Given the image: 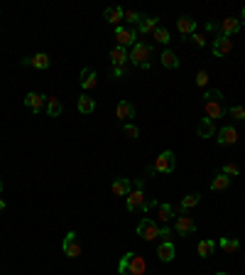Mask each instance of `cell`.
Returning a JSON list of instances; mask_svg holds the SVG:
<instances>
[{
    "label": "cell",
    "instance_id": "cell-4",
    "mask_svg": "<svg viewBox=\"0 0 245 275\" xmlns=\"http://www.w3.org/2000/svg\"><path fill=\"white\" fill-rule=\"evenodd\" d=\"M177 167V157H174V152L172 150H165V152H159L157 157H154V162H152V167H150V175H157V172H172Z\"/></svg>",
    "mask_w": 245,
    "mask_h": 275
},
{
    "label": "cell",
    "instance_id": "cell-42",
    "mask_svg": "<svg viewBox=\"0 0 245 275\" xmlns=\"http://www.w3.org/2000/svg\"><path fill=\"white\" fill-rule=\"evenodd\" d=\"M240 25H245V8H243V13H240Z\"/></svg>",
    "mask_w": 245,
    "mask_h": 275
},
{
    "label": "cell",
    "instance_id": "cell-18",
    "mask_svg": "<svg viewBox=\"0 0 245 275\" xmlns=\"http://www.w3.org/2000/svg\"><path fill=\"white\" fill-rule=\"evenodd\" d=\"M81 89L84 91H91V89H96V84H98V79H96V69H84L81 71Z\"/></svg>",
    "mask_w": 245,
    "mask_h": 275
},
{
    "label": "cell",
    "instance_id": "cell-23",
    "mask_svg": "<svg viewBox=\"0 0 245 275\" xmlns=\"http://www.w3.org/2000/svg\"><path fill=\"white\" fill-rule=\"evenodd\" d=\"M76 106H78V111H81V113H93V108H96V101H93L91 96H86V94H81Z\"/></svg>",
    "mask_w": 245,
    "mask_h": 275
},
{
    "label": "cell",
    "instance_id": "cell-15",
    "mask_svg": "<svg viewBox=\"0 0 245 275\" xmlns=\"http://www.w3.org/2000/svg\"><path fill=\"white\" fill-rule=\"evenodd\" d=\"M110 189H113L115 196H128V194L133 192V182H130L128 177H118V179L110 184Z\"/></svg>",
    "mask_w": 245,
    "mask_h": 275
},
{
    "label": "cell",
    "instance_id": "cell-16",
    "mask_svg": "<svg viewBox=\"0 0 245 275\" xmlns=\"http://www.w3.org/2000/svg\"><path fill=\"white\" fill-rule=\"evenodd\" d=\"M125 204H128V211L142 209V204H145V194H142V189H133V192L125 196Z\"/></svg>",
    "mask_w": 245,
    "mask_h": 275
},
{
    "label": "cell",
    "instance_id": "cell-24",
    "mask_svg": "<svg viewBox=\"0 0 245 275\" xmlns=\"http://www.w3.org/2000/svg\"><path fill=\"white\" fill-rule=\"evenodd\" d=\"M49 57L45 54V52H39V54H34V57H30V66H34V69H49Z\"/></svg>",
    "mask_w": 245,
    "mask_h": 275
},
{
    "label": "cell",
    "instance_id": "cell-34",
    "mask_svg": "<svg viewBox=\"0 0 245 275\" xmlns=\"http://www.w3.org/2000/svg\"><path fill=\"white\" fill-rule=\"evenodd\" d=\"M221 172H223V175H228V177H238V175H240V167H238V165H233V162H226Z\"/></svg>",
    "mask_w": 245,
    "mask_h": 275
},
{
    "label": "cell",
    "instance_id": "cell-37",
    "mask_svg": "<svg viewBox=\"0 0 245 275\" xmlns=\"http://www.w3.org/2000/svg\"><path fill=\"white\" fill-rule=\"evenodd\" d=\"M122 130H125V135H128V138H138V135H140L138 126H133V123H125V126H122Z\"/></svg>",
    "mask_w": 245,
    "mask_h": 275
},
{
    "label": "cell",
    "instance_id": "cell-7",
    "mask_svg": "<svg viewBox=\"0 0 245 275\" xmlns=\"http://www.w3.org/2000/svg\"><path fill=\"white\" fill-rule=\"evenodd\" d=\"M138 236H142L145 241H154V239H159V224L152 221V219H142V221L138 224Z\"/></svg>",
    "mask_w": 245,
    "mask_h": 275
},
{
    "label": "cell",
    "instance_id": "cell-28",
    "mask_svg": "<svg viewBox=\"0 0 245 275\" xmlns=\"http://www.w3.org/2000/svg\"><path fill=\"white\" fill-rule=\"evenodd\" d=\"M216 246H221V251H226V253H235L240 248V241L238 239H221V241H216Z\"/></svg>",
    "mask_w": 245,
    "mask_h": 275
},
{
    "label": "cell",
    "instance_id": "cell-6",
    "mask_svg": "<svg viewBox=\"0 0 245 275\" xmlns=\"http://www.w3.org/2000/svg\"><path fill=\"white\" fill-rule=\"evenodd\" d=\"M61 248H64V256H66V258H78V256H81V241H78V233H76V231H69V233L64 236Z\"/></svg>",
    "mask_w": 245,
    "mask_h": 275
},
{
    "label": "cell",
    "instance_id": "cell-20",
    "mask_svg": "<svg viewBox=\"0 0 245 275\" xmlns=\"http://www.w3.org/2000/svg\"><path fill=\"white\" fill-rule=\"evenodd\" d=\"M199 202H201V194H186V196H184V199H182V204L177 207V211H179V216H182V214H186L189 209H194V207H196Z\"/></svg>",
    "mask_w": 245,
    "mask_h": 275
},
{
    "label": "cell",
    "instance_id": "cell-26",
    "mask_svg": "<svg viewBox=\"0 0 245 275\" xmlns=\"http://www.w3.org/2000/svg\"><path fill=\"white\" fill-rule=\"evenodd\" d=\"M122 8H118V5H110V8H106V20L110 22V25H118L120 20H122Z\"/></svg>",
    "mask_w": 245,
    "mask_h": 275
},
{
    "label": "cell",
    "instance_id": "cell-11",
    "mask_svg": "<svg viewBox=\"0 0 245 275\" xmlns=\"http://www.w3.org/2000/svg\"><path fill=\"white\" fill-rule=\"evenodd\" d=\"M115 115L120 118V123L125 126V123H130L133 118H135V106H133L130 101H120L118 108H115Z\"/></svg>",
    "mask_w": 245,
    "mask_h": 275
},
{
    "label": "cell",
    "instance_id": "cell-21",
    "mask_svg": "<svg viewBox=\"0 0 245 275\" xmlns=\"http://www.w3.org/2000/svg\"><path fill=\"white\" fill-rule=\"evenodd\" d=\"M196 133H199V138H211V135L216 133V126H214L211 118H201V123H199Z\"/></svg>",
    "mask_w": 245,
    "mask_h": 275
},
{
    "label": "cell",
    "instance_id": "cell-3",
    "mask_svg": "<svg viewBox=\"0 0 245 275\" xmlns=\"http://www.w3.org/2000/svg\"><path fill=\"white\" fill-rule=\"evenodd\" d=\"M152 47L150 45H145V42H135L133 45V49H130V54H128V59L135 64V66H142V69H150V57H152Z\"/></svg>",
    "mask_w": 245,
    "mask_h": 275
},
{
    "label": "cell",
    "instance_id": "cell-43",
    "mask_svg": "<svg viewBox=\"0 0 245 275\" xmlns=\"http://www.w3.org/2000/svg\"><path fill=\"white\" fill-rule=\"evenodd\" d=\"M3 211H5V202H3V199H0V214H3Z\"/></svg>",
    "mask_w": 245,
    "mask_h": 275
},
{
    "label": "cell",
    "instance_id": "cell-40",
    "mask_svg": "<svg viewBox=\"0 0 245 275\" xmlns=\"http://www.w3.org/2000/svg\"><path fill=\"white\" fill-rule=\"evenodd\" d=\"M169 236H172V231H169L165 224H162V228H159V239H162V241H169Z\"/></svg>",
    "mask_w": 245,
    "mask_h": 275
},
{
    "label": "cell",
    "instance_id": "cell-25",
    "mask_svg": "<svg viewBox=\"0 0 245 275\" xmlns=\"http://www.w3.org/2000/svg\"><path fill=\"white\" fill-rule=\"evenodd\" d=\"M162 66H167V69H177V66H179V57H177L172 49H165V52H162Z\"/></svg>",
    "mask_w": 245,
    "mask_h": 275
},
{
    "label": "cell",
    "instance_id": "cell-1",
    "mask_svg": "<svg viewBox=\"0 0 245 275\" xmlns=\"http://www.w3.org/2000/svg\"><path fill=\"white\" fill-rule=\"evenodd\" d=\"M203 111H206V118L216 121V118H223L226 106H223V94L218 89H209L203 94Z\"/></svg>",
    "mask_w": 245,
    "mask_h": 275
},
{
    "label": "cell",
    "instance_id": "cell-44",
    "mask_svg": "<svg viewBox=\"0 0 245 275\" xmlns=\"http://www.w3.org/2000/svg\"><path fill=\"white\" fill-rule=\"evenodd\" d=\"M216 275H228V273H223V270H218V273H216Z\"/></svg>",
    "mask_w": 245,
    "mask_h": 275
},
{
    "label": "cell",
    "instance_id": "cell-12",
    "mask_svg": "<svg viewBox=\"0 0 245 275\" xmlns=\"http://www.w3.org/2000/svg\"><path fill=\"white\" fill-rule=\"evenodd\" d=\"M216 135H218V138H216V140H218V145H223V147H226V145H235V143H238V130H235L233 126H223Z\"/></svg>",
    "mask_w": 245,
    "mask_h": 275
},
{
    "label": "cell",
    "instance_id": "cell-2",
    "mask_svg": "<svg viewBox=\"0 0 245 275\" xmlns=\"http://www.w3.org/2000/svg\"><path fill=\"white\" fill-rule=\"evenodd\" d=\"M145 270H147V263L138 253H125L120 258V263H118V273L120 275H145Z\"/></svg>",
    "mask_w": 245,
    "mask_h": 275
},
{
    "label": "cell",
    "instance_id": "cell-27",
    "mask_svg": "<svg viewBox=\"0 0 245 275\" xmlns=\"http://www.w3.org/2000/svg\"><path fill=\"white\" fill-rule=\"evenodd\" d=\"M228 184H230V177L221 172V175H216V177H214L211 189H214V192H223V189H228Z\"/></svg>",
    "mask_w": 245,
    "mask_h": 275
},
{
    "label": "cell",
    "instance_id": "cell-5",
    "mask_svg": "<svg viewBox=\"0 0 245 275\" xmlns=\"http://www.w3.org/2000/svg\"><path fill=\"white\" fill-rule=\"evenodd\" d=\"M115 39H118V47H133L138 42V30L135 27H115Z\"/></svg>",
    "mask_w": 245,
    "mask_h": 275
},
{
    "label": "cell",
    "instance_id": "cell-30",
    "mask_svg": "<svg viewBox=\"0 0 245 275\" xmlns=\"http://www.w3.org/2000/svg\"><path fill=\"white\" fill-rule=\"evenodd\" d=\"M59 113H61V101H59L57 96H49V98H47V115L57 118Z\"/></svg>",
    "mask_w": 245,
    "mask_h": 275
},
{
    "label": "cell",
    "instance_id": "cell-13",
    "mask_svg": "<svg viewBox=\"0 0 245 275\" xmlns=\"http://www.w3.org/2000/svg\"><path fill=\"white\" fill-rule=\"evenodd\" d=\"M177 30H179L182 37H191V34L196 32V20L189 17V15H182V17L177 20Z\"/></svg>",
    "mask_w": 245,
    "mask_h": 275
},
{
    "label": "cell",
    "instance_id": "cell-45",
    "mask_svg": "<svg viewBox=\"0 0 245 275\" xmlns=\"http://www.w3.org/2000/svg\"><path fill=\"white\" fill-rule=\"evenodd\" d=\"M0 192H3V179H0Z\"/></svg>",
    "mask_w": 245,
    "mask_h": 275
},
{
    "label": "cell",
    "instance_id": "cell-19",
    "mask_svg": "<svg viewBox=\"0 0 245 275\" xmlns=\"http://www.w3.org/2000/svg\"><path fill=\"white\" fill-rule=\"evenodd\" d=\"M108 57H110L113 66H125V62H128V49H125V47H113Z\"/></svg>",
    "mask_w": 245,
    "mask_h": 275
},
{
    "label": "cell",
    "instance_id": "cell-35",
    "mask_svg": "<svg viewBox=\"0 0 245 275\" xmlns=\"http://www.w3.org/2000/svg\"><path fill=\"white\" fill-rule=\"evenodd\" d=\"M228 113L235 118V121H245V108H243V106H230Z\"/></svg>",
    "mask_w": 245,
    "mask_h": 275
},
{
    "label": "cell",
    "instance_id": "cell-8",
    "mask_svg": "<svg viewBox=\"0 0 245 275\" xmlns=\"http://www.w3.org/2000/svg\"><path fill=\"white\" fill-rule=\"evenodd\" d=\"M216 30H218L221 37H233L235 32H240V20L238 17H226V20H221V25H216Z\"/></svg>",
    "mask_w": 245,
    "mask_h": 275
},
{
    "label": "cell",
    "instance_id": "cell-39",
    "mask_svg": "<svg viewBox=\"0 0 245 275\" xmlns=\"http://www.w3.org/2000/svg\"><path fill=\"white\" fill-rule=\"evenodd\" d=\"M110 76L113 79H122V76H125V66H113L110 69Z\"/></svg>",
    "mask_w": 245,
    "mask_h": 275
},
{
    "label": "cell",
    "instance_id": "cell-32",
    "mask_svg": "<svg viewBox=\"0 0 245 275\" xmlns=\"http://www.w3.org/2000/svg\"><path fill=\"white\" fill-rule=\"evenodd\" d=\"M172 214H174V207H169V204H159V221H162V224H167V221L172 219Z\"/></svg>",
    "mask_w": 245,
    "mask_h": 275
},
{
    "label": "cell",
    "instance_id": "cell-10",
    "mask_svg": "<svg viewBox=\"0 0 245 275\" xmlns=\"http://www.w3.org/2000/svg\"><path fill=\"white\" fill-rule=\"evenodd\" d=\"M233 49V39L230 37H216L214 39V45H211V52H214V57H226L228 52Z\"/></svg>",
    "mask_w": 245,
    "mask_h": 275
},
{
    "label": "cell",
    "instance_id": "cell-33",
    "mask_svg": "<svg viewBox=\"0 0 245 275\" xmlns=\"http://www.w3.org/2000/svg\"><path fill=\"white\" fill-rule=\"evenodd\" d=\"M122 20H128L130 25H140L142 22V15L135 13V10H125V13H122Z\"/></svg>",
    "mask_w": 245,
    "mask_h": 275
},
{
    "label": "cell",
    "instance_id": "cell-29",
    "mask_svg": "<svg viewBox=\"0 0 245 275\" xmlns=\"http://www.w3.org/2000/svg\"><path fill=\"white\" fill-rule=\"evenodd\" d=\"M196 251H199V256H201V258H209V256H211V253L216 251V241H211V239H206V241H201Z\"/></svg>",
    "mask_w": 245,
    "mask_h": 275
},
{
    "label": "cell",
    "instance_id": "cell-36",
    "mask_svg": "<svg viewBox=\"0 0 245 275\" xmlns=\"http://www.w3.org/2000/svg\"><path fill=\"white\" fill-rule=\"evenodd\" d=\"M206 84H209V71H203V69H201V71L196 74V86L201 89V86H206Z\"/></svg>",
    "mask_w": 245,
    "mask_h": 275
},
{
    "label": "cell",
    "instance_id": "cell-38",
    "mask_svg": "<svg viewBox=\"0 0 245 275\" xmlns=\"http://www.w3.org/2000/svg\"><path fill=\"white\" fill-rule=\"evenodd\" d=\"M191 42H194L196 47H203V45H206V37L199 34V32H194V34H191Z\"/></svg>",
    "mask_w": 245,
    "mask_h": 275
},
{
    "label": "cell",
    "instance_id": "cell-22",
    "mask_svg": "<svg viewBox=\"0 0 245 275\" xmlns=\"http://www.w3.org/2000/svg\"><path fill=\"white\" fill-rule=\"evenodd\" d=\"M159 27V17H142V22L138 25V32H142V34H152L154 30Z\"/></svg>",
    "mask_w": 245,
    "mask_h": 275
},
{
    "label": "cell",
    "instance_id": "cell-31",
    "mask_svg": "<svg viewBox=\"0 0 245 275\" xmlns=\"http://www.w3.org/2000/svg\"><path fill=\"white\" fill-rule=\"evenodd\" d=\"M152 37H154V42L157 45H169L172 39H169V30L167 27H157L154 32H152Z\"/></svg>",
    "mask_w": 245,
    "mask_h": 275
},
{
    "label": "cell",
    "instance_id": "cell-14",
    "mask_svg": "<svg viewBox=\"0 0 245 275\" xmlns=\"http://www.w3.org/2000/svg\"><path fill=\"white\" fill-rule=\"evenodd\" d=\"M157 256H159V260H162V263H172V260H174V256H177L174 243H172V241H162V243H159V248H157Z\"/></svg>",
    "mask_w": 245,
    "mask_h": 275
},
{
    "label": "cell",
    "instance_id": "cell-17",
    "mask_svg": "<svg viewBox=\"0 0 245 275\" xmlns=\"http://www.w3.org/2000/svg\"><path fill=\"white\" fill-rule=\"evenodd\" d=\"M25 106L32 111V113H42L45 111V96H39V94H27L25 96Z\"/></svg>",
    "mask_w": 245,
    "mask_h": 275
},
{
    "label": "cell",
    "instance_id": "cell-9",
    "mask_svg": "<svg viewBox=\"0 0 245 275\" xmlns=\"http://www.w3.org/2000/svg\"><path fill=\"white\" fill-rule=\"evenodd\" d=\"M174 231H177L179 236H191V233H196V221H194L191 216L182 214V216L177 219V224H174Z\"/></svg>",
    "mask_w": 245,
    "mask_h": 275
},
{
    "label": "cell",
    "instance_id": "cell-41",
    "mask_svg": "<svg viewBox=\"0 0 245 275\" xmlns=\"http://www.w3.org/2000/svg\"><path fill=\"white\" fill-rule=\"evenodd\" d=\"M133 187H135V189H142V187H145V179H135Z\"/></svg>",
    "mask_w": 245,
    "mask_h": 275
}]
</instances>
